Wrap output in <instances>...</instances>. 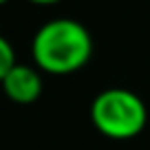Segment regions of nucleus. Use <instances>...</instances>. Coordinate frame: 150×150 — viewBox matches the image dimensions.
<instances>
[{
  "label": "nucleus",
  "mask_w": 150,
  "mask_h": 150,
  "mask_svg": "<svg viewBox=\"0 0 150 150\" xmlns=\"http://www.w3.org/2000/svg\"><path fill=\"white\" fill-rule=\"evenodd\" d=\"M29 2H33V5H42V7H49V5H57V2H62V0H29Z\"/></svg>",
  "instance_id": "nucleus-5"
},
{
  "label": "nucleus",
  "mask_w": 150,
  "mask_h": 150,
  "mask_svg": "<svg viewBox=\"0 0 150 150\" xmlns=\"http://www.w3.org/2000/svg\"><path fill=\"white\" fill-rule=\"evenodd\" d=\"M2 93L16 104H33L42 95V75L29 64H16L0 82Z\"/></svg>",
  "instance_id": "nucleus-3"
},
{
  "label": "nucleus",
  "mask_w": 150,
  "mask_h": 150,
  "mask_svg": "<svg viewBox=\"0 0 150 150\" xmlns=\"http://www.w3.org/2000/svg\"><path fill=\"white\" fill-rule=\"evenodd\" d=\"M7 2H9V0H0V5H7Z\"/></svg>",
  "instance_id": "nucleus-6"
},
{
  "label": "nucleus",
  "mask_w": 150,
  "mask_h": 150,
  "mask_svg": "<svg viewBox=\"0 0 150 150\" xmlns=\"http://www.w3.org/2000/svg\"><path fill=\"white\" fill-rule=\"evenodd\" d=\"M16 64H18V62H16V53H13L11 42L5 35H0V82L5 80L7 73H9Z\"/></svg>",
  "instance_id": "nucleus-4"
},
{
  "label": "nucleus",
  "mask_w": 150,
  "mask_h": 150,
  "mask_svg": "<svg viewBox=\"0 0 150 150\" xmlns=\"http://www.w3.org/2000/svg\"><path fill=\"white\" fill-rule=\"evenodd\" d=\"M91 122L108 139H132L144 132L148 124V108L137 93L112 86L93 99Z\"/></svg>",
  "instance_id": "nucleus-2"
},
{
  "label": "nucleus",
  "mask_w": 150,
  "mask_h": 150,
  "mask_svg": "<svg viewBox=\"0 0 150 150\" xmlns=\"http://www.w3.org/2000/svg\"><path fill=\"white\" fill-rule=\"evenodd\" d=\"M35 66L42 73L71 75L84 69L93 57V38L88 29L73 18H55L35 31L31 42Z\"/></svg>",
  "instance_id": "nucleus-1"
}]
</instances>
